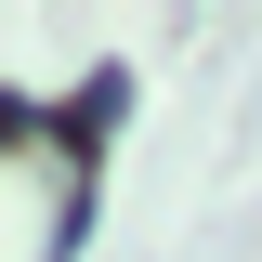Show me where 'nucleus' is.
Instances as JSON below:
<instances>
[{"label":"nucleus","mask_w":262,"mask_h":262,"mask_svg":"<svg viewBox=\"0 0 262 262\" xmlns=\"http://www.w3.org/2000/svg\"><path fill=\"white\" fill-rule=\"evenodd\" d=\"M118 118H131V79H118V66L66 92V131H79V144H105V131H118Z\"/></svg>","instance_id":"f257e3e1"}]
</instances>
